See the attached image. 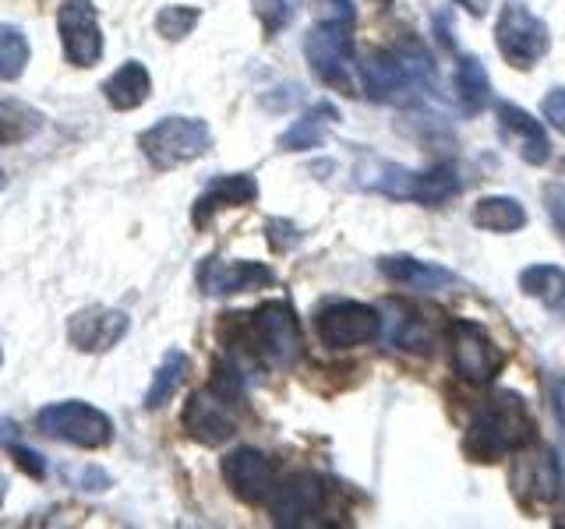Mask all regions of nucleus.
I'll return each mask as SVG.
<instances>
[{
	"label": "nucleus",
	"mask_w": 565,
	"mask_h": 529,
	"mask_svg": "<svg viewBox=\"0 0 565 529\" xmlns=\"http://www.w3.org/2000/svg\"><path fill=\"white\" fill-rule=\"evenodd\" d=\"M435 82V64L417 40H403L396 50H375L361 64V85L375 102L417 106L424 88Z\"/></svg>",
	"instance_id": "obj_1"
},
{
	"label": "nucleus",
	"mask_w": 565,
	"mask_h": 529,
	"mask_svg": "<svg viewBox=\"0 0 565 529\" xmlns=\"http://www.w3.org/2000/svg\"><path fill=\"white\" fill-rule=\"evenodd\" d=\"M534 417L516 392H499L494 399L477 406L467 431V452L477 463H494L499 455L520 452L523 445H534Z\"/></svg>",
	"instance_id": "obj_2"
},
{
	"label": "nucleus",
	"mask_w": 565,
	"mask_h": 529,
	"mask_svg": "<svg viewBox=\"0 0 565 529\" xmlns=\"http://www.w3.org/2000/svg\"><path fill=\"white\" fill-rule=\"evenodd\" d=\"M358 184L367 191H379L385 198L396 202H417L438 208L452 202L459 191H463V181L459 173L446 163V166H431V170H411L399 163H379V159H367V163L358 170Z\"/></svg>",
	"instance_id": "obj_3"
},
{
	"label": "nucleus",
	"mask_w": 565,
	"mask_h": 529,
	"mask_svg": "<svg viewBox=\"0 0 565 529\" xmlns=\"http://www.w3.org/2000/svg\"><path fill=\"white\" fill-rule=\"evenodd\" d=\"M353 18H340V14H329L326 22H318L308 40H305V57L315 71V78L329 85V88H340L343 96H358V78H353Z\"/></svg>",
	"instance_id": "obj_4"
},
{
	"label": "nucleus",
	"mask_w": 565,
	"mask_h": 529,
	"mask_svg": "<svg viewBox=\"0 0 565 529\" xmlns=\"http://www.w3.org/2000/svg\"><path fill=\"white\" fill-rule=\"evenodd\" d=\"M247 339L255 353L273 367H294L305 357V335L300 322L287 300H265V304L247 317Z\"/></svg>",
	"instance_id": "obj_5"
},
{
	"label": "nucleus",
	"mask_w": 565,
	"mask_h": 529,
	"mask_svg": "<svg viewBox=\"0 0 565 529\" xmlns=\"http://www.w3.org/2000/svg\"><path fill=\"white\" fill-rule=\"evenodd\" d=\"M138 145L156 170H173L205 155L212 149V131L199 117H163L149 131H141Z\"/></svg>",
	"instance_id": "obj_6"
},
{
	"label": "nucleus",
	"mask_w": 565,
	"mask_h": 529,
	"mask_svg": "<svg viewBox=\"0 0 565 529\" xmlns=\"http://www.w3.org/2000/svg\"><path fill=\"white\" fill-rule=\"evenodd\" d=\"M494 46H499L509 67L526 71L552 50V32L523 0H505L499 11V25H494Z\"/></svg>",
	"instance_id": "obj_7"
},
{
	"label": "nucleus",
	"mask_w": 565,
	"mask_h": 529,
	"mask_svg": "<svg viewBox=\"0 0 565 529\" xmlns=\"http://www.w3.org/2000/svg\"><path fill=\"white\" fill-rule=\"evenodd\" d=\"M35 428L46 438L67 441V445H75V449H103L114 441V420L82 399L46 406V410H40V417H35Z\"/></svg>",
	"instance_id": "obj_8"
},
{
	"label": "nucleus",
	"mask_w": 565,
	"mask_h": 529,
	"mask_svg": "<svg viewBox=\"0 0 565 529\" xmlns=\"http://www.w3.org/2000/svg\"><path fill=\"white\" fill-rule=\"evenodd\" d=\"M449 364L463 381L488 385L502 370V349L494 346L484 325L470 317H452L449 322Z\"/></svg>",
	"instance_id": "obj_9"
},
{
	"label": "nucleus",
	"mask_w": 565,
	"mask_h": 529,
	"mask_svg": "<svg viewBox=\"0 0 565 529\" xmlns=\"http://www.w3.org/2000/svg\"><path fill=\"white\" fill-rule=\"evenodd\" d=\"M315 332L332 349H353L379 339L382 314L367 304H358V300H329L315 314Z\"/></svg>",
	"instance_id": "obj_10"
},
{
	"label": "nucleus",
	"mask_w": 565,
	"mask_h": 529,
	"mask_svg": "<svg viewBox=\"0 0 565 529\" xmlns=\"http://www.w3.org/2000/svg\"><path fill=\"white\" fill-rule=\"evenodd\" d=\"M57 29H61L64 57L75 67H93L103 57V29L88 0H61Z\"/></svg>",
	"instance_id": "obj_11"
},
{
	"label": "nucleus",
	"mask_w": 565,
	"mask_h": 529,
	"mask_svg": "<svg viewBox=\"0 0 565 529\" xmlns=\"http://www.w3.org/2000/svg\"><path fill=\"white\" fill-rule=\"evenodd\" d=\"M223 481L244 505H262L276 490V466L258 449H234L223 458Z\"/></svg>",
	"instance_id": "obj_12"
},
{
	"label": "nucleus",
	"mask_w": 565,
	"mask_h": 529,
	"mask_svg": "<svg viewBox=\"0 0 565 529\" xmlns=\"http://www.w3.org/2000/svg\"><path fill=\"white\" fill-rule=\"evenodd\" d=\"M322 505H326V481L318 473H294L269 498L276 526H308L322 511Z\"/></svg>",
	"instance_id": "obj_13"
},
{
	"label": "nucleus",
	"mask_w": 565,
	"mask_h": 529,
	"mask_svg": "<svg viewBox=\"0 0 565 529\" xmlns=\"http://www.w3.org/2000/svg\"><path fill=\"white\" fill-rule=\"evenodd\" d=\"M226 396H220L216 388H202L194 392L184 406V431L199 441V445H223L237 434V420L234 410H230Z\"/></svg>",
	"instance_id": "obj_14"
},
{
	"label": "nucleus",
	"mask_w": 565,
	"mask_h": 529,
	"mask_svg": "<svg viewBox=\"0 0 565 529\" xmlns=\"http://www.w3.org/2000/svg\"><path fill=\"white\" fill-rule=\"evenodd\" d=\"M509 481H512V487H516L520 501L558 498V455L547 445H537V449L523 445L516 452V463H512Z\"/></svg>",
	"instance_id": "obj_15"
},
{
	"label": "nucleus",
	"mask_w": 565,
	"mask_h": 529,
	"mask_svg": "<svg viewBox=\"0 0 565 529\" xmlns=\"http://www.w3.org/2000/svg\"><path fill=\"white\" fill-rule=\"evenodd\" d=\"M128 335V314L117 307H85L71 314L67 339L82 353H106Z\"/></svg>",
	"instance_id": "obj_16"
},
{
	"label": "nucleus",
	"mask_w": 565,
	"mask_h": 529,
	"mask_svg": "<svg viewBox=\"0 0 565 529\" xmlns=\"http://www.w3.org/2000/svg\"><path fill=\"white\" fill-rule=\"evenodd\" d=\"M276 276L258 261H223V258H205L199 264V287L209 296H234L258 287H269Z\"/></svg>",
	"instance_id": "obj_17"
},
{
	"label": "nucleus",
	"mask_w": 565,
	"mask_h": 529,
	"mask_svg": "<svg viewBox=\"0 0 565 529\" xmlns=\"http://www.w3.org/2000/svg\"><path fill=\"white\" fill-rule=\"evenodd\" d=\"M494 117H499L502 138L520 152L523 163L544 166L547 159H552V141H547V131L541 128V120H534V117L523 110V106H516V102H499V106H494Z\"/></svg>",
	"instance_id": "obj_18"
},
{
	"label": "nucleus",
	"mask_w": 565,
	"mask_h": 529,
	"mask_svg": "<svg viewBox=\"0 0 565 529\" xmlns=\"http://www.w3.org/2000/svg\"><path fill=\"white\" fill-rule=\"evenodd\" d=\"M255 198H258V184H255L252 173H220V176H212V181L205 184V191L199 194L191 219L202 229L212 216H216V212L252 205Z\"/></svg>",
	"instance_id": "obj_19"
},
{
	"label": "nucleus",
	"mask_w": 565,
	"mask_h": 529,
	"mask_svg": "<svg viewBox=\"0 0 565 529\" xmlns=\"http://www.w3.org/2000/svg\"><path fill=\"white\" fill-rule=\"evenodd\" d=\"M379 272L396 282V287H411V290H441L446 282H452L456 276L449 269H441V264H431V261H420V258H411V255H388L379 261Z\"/></svg>",
	"instance_id": "obj_20"
},
{
	"label": "nucleus",
	"mask_w": 565,
	"mask_h": 529,
	"mask_svg": "<svg viewBox=\"0 0 565 529\" xmlns=\"http://www.w3.org/2000/svg\"><path fill=\"white\" fill-rule=\"evenodd\" d=\"M103 96L114 110H138L152 96V75L141 61L120 64L110 78L103 82Z\"/></svg>",
	"instance_id": "obj_21"
},
{
	"label": "nucleus",
	"mask_w": 565,
	"mask_h": 529,
	"mask_svg": "<svg viewBox=\"0 0 565 529\" xmlns=\"http://www.w3.org/2000/svg\"><path fill=\"white\" fill-rule=\"evenodd\" d=\"M340 120V110H335L332 102H318L311 110L294 120L287 131L279 134V149L282 152H308V149H318L326 141V131L332 123Z\"/></svg>",
	"instance_id": "obj_22"
},
{
	"label": "nucleus",
	"mask_w": 565,
	"mask_h": 529,
	"mask_svg": "<svg viewBox=\"0 0 565 529\" xmlns=\"http://www.w3.org/2000/svg\"><path fill=\"white\" fill-rule=\"evenodd\" d=\"M456 96L463 114L477 117L488 110L491 102V78H488V67L481 64V57H459L456 64Z\"/></svg>",
	"instance_id": "obj_23"
},
{
	"label": "nucleus",
	"mask_w": 565,
	"mask_h": 529,
	"mask_svg": "<svg viewBox=\"0 0 565 529\" xmlns=\"http://www.w3.org/2000/svg\"><path fill=\"white\" fill-rule=\"evenodd\" d=\"M473 226L491 229V234H516L526 226V212L509 194H488L473 205Z\"/></svg>",
	"instance_id": "obj_24"
},
{
	"label": "nucleus",
	"mask_w": 565,
	"mask_h": 529,
	"mask_svg": "<svg viewBox=\"0 0 565 529\" xmlns=\"http://www.w3.org/2000/svg\"><path fill=\"white\" fill-rule=\"evenodd\" d=\"M520 290L541 300L547 311L565 314V272L558 264H530L520 272Z\"/></svg>",
	"instance_id": "obj_25"
},
{
	"label": "nucleus",
	"mask_w": 565,
	"mask_h": 529,
	"mask_svg": "<svg viewBox=\"0 0 565 529\" xmlns=\"http://www.w3.org/2000/svg\"><path fill=\"white\" fill-rule=\"evenodd\" d=\"M188 367H191L188 353H181V349H170L167 353L163 364L156 367L152 385H149V392H146V406H149V410H159V406L170 402L177 396V388H181Z\"/></svg>",
	"instance_id": "obj_26"
},
{
	"label": "nucleus",
	"mask_w": 565,
	"mask_h": 529,
	"mask_svg": "<svg viewBox=\"0 0 565 529\" xmlns=\"http://www.w3.org/2000/svg\"><path fill=\"white\" fill-rule=\"evenodd\" d=\"M43 128V117L29 102L0 99V145H22Z\"/></svg>",
	"instance_id": "obj_27"
},
{
	"label": "nucleus",
	"mask_w": 565,
	"mask_h": 529,
	"mask_svg": "<svg viewBox=\"0 0 565 529\" xmlns=\"http://www.w3.org/2000/svg\"><path fill=\"white\" fill-rule=\"evenodd\" d=\"M25 64H29V40L22 35V29L0 25V82L22 78Z\"/></svg>",
	"instance_id": "obj_28"
},
{
	"label": "nucleus",
	"mask_w": 565,
	"mask_h": 529,
	"mask_svg": "<svg viewBox=\"0 0 565 529\" xmlns=\"http://www.w3.org/2000/svg\"><path fill=\"white\" fill-rule=\"evenodd\" d=\"M0 445H4L14 455V463L22 466L32 476V481H43V476H46V458L35 452V449H29L25 441H18L14 423H8L4 417H0Z\"/></svg>",
	"instance_id": "obj_29"
},
{
	"label": "nucleus",
	"mask_w": 565,
	"mask_h": 529,
	"mask_svg": "<svg viewBox=\"0 0 565 529\" xmlns=\"http://www.w3.org/2000/svg\"><path fill=\"white\" fill-rule=\"evenodd\" d=\"M199 18H202L199 8L173 4V8H163L156 14V32L163 35V40L177 43V40H184V35H191V29L199 25Z\"/></svg>",
	"instance_id": "obj_30"
},
{
	"label": "nucleus",
	"mask_w": 565,
	"mask_h": 529,
	"mask_svg": "<svg viewBox=\"0 0 565 529\" xmlns=\"http://www.w3.org/2000/svg\"><path fill=\"white\" fill-rule=\"evenodd\" d=\"M297 8H300V0H255V14L265 35H276L287 29L297 18Z\"/></svg>",
	"instance_id": "obj_31"
},
{
	"label": "nucleus",
	"mask_w": 565,
	"mask_h": 529,
	"mask_svg": "<svg viewBox=\"0 0 565 529\" xmlns=\"http://www.w3.org/2000/svg\"><path fill=\"white\" fill-rule=\"evenodd\" d=\"M541 114L547 117V123H552L558 134H565V85H555L552 93L544 96Z\"/></svg>",
	"instance_id": "obj_32"
},
{
	"label": "nucleus",
	"mask_w": 565,
	"mask_h": 529,
	"mask_svg": "<svg viewBox=\"0 0 565 529\" xmlns=\"http://www.w3.org/2000/svg\"><path fill=\"white\" fill-rule=\"evenodd\" d=\"M544 205H547V216L558 226V234L565 237V187L562 184H547L544 187Z\"/></svg>",
	"instance_id": "obj_33"
},
{
	"label": "nucleus",
	"mask_w": 565,
	"mask_h": 529,
	"mask_svg": "<svg viewBox=\"0 0 565 529\" xmlns=\"http://www.w3.org/2000/svg\"><path fill=\"white\" fill-rule=\"evenodd\" d=\"M459 8H467L473 18H484L488 14V8H491V0H456Z\"/></svg>",
	"instance_id": "obj_34"
},
{
	"label": "nucleus",
	"mask_w": 565,
	"mask_h": 529,
	"mask_svg": "<svg viewBox=\"0 0 565 529\" xmlns=\"http://www.w3.org/2000/svg\"><path fill=\"white\" fill-rule=\"evenodd\" d=\"M558 410H562V417H565V378H562V385H558Z\"/></svg>",
	"instance_id": "obj_35"
},
{
	"label": "nucleus",
	"mask_w": 565,
	"mask_h": 529,
	"mask_svg": "<svg viewBox=\"0 0 565 529\" xmlns=\"http://www.w3.org/2000/svg\"><path fill=\"white\" fill-rule=\"evenodd\" d=\"M0 187H4V170H0Z\"/></svg>",
	"instance_id": "obj_36"
},
{
	"label": "nucleus",
	"mask_w": 565,
	"mask_h": 529,
	"mask_svg": "<svg viewBox=\"0 0 565 529\" xmlns=\"http://www.w3.org/2000/svg\"><path fill=\"white\" fill-rule=\"evenodd\" d=\"M0 364H4V349H0Z\"/></svg>",
	"instance_id": "obj_37"
},
{
	"label": "nucleus",
	"mask_w": 565,
	"mask_h": 529,
	"mask_svg": "<svg viewBox=\"0 0 565 529\" xmlns=\"http://www.w3.org/2000/svg\"><path fill=\"white\" fill-rule=\"evenodd\" d=\"M562 166H565V163H562Z\"/></svg>",
	"instance_id": "obj_38"
}]
</instances>
